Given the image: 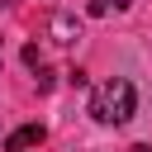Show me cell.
Here are the masks:
<instances>
[{
  "mask_svg": "<svg viewBox=\"0 0 152 152\" xmlns=\"http://www.w3.org/2000/svg\"><path fill=\"white\" fill-rule=\"evenodd\" d=\"M90 114H95V124H128V119L138 114V90H133V81H124V76L104 81V86L90 95Z\"/></svg>",
  "mask_w": 152,
  "mask_h": 152,
  "instance_id": "obj_1",
  "label": "cell"
},
{
  "mask_svg": "<svg viewBox=\"0 0 152 152\" xmlns=\"http://www.w3.org/2000/svg\"><path fill=\"white\" fill-rule=\"evenodd\" d=\"M43 138H48L43 124H24V128H14V133L5 138V152H28V147H38Z\"/></svg>",
  "mask_w": 152,
  "mask_h": 152,
  "instance_id": "obj_2",
  "label": "cell"
},
{
  "mask_svg": "<svg viewBox=\"0 0 152 152\" xmlns=\"http://www.w3.org/2000/svg\"><path fill=\"white\" fill-rule=\"evenodd\" d=\"M48 33H52L57 43H76V38H81V24H76L71 14H52V19H48Z\"/></svg>",
  "mask_w": 152,
  "mask_h": 152,
  "instance_id": "obj_3",
  "label": "cell"
},
{
  "mask_svg": "<svg viewBox=\"0 0 152 152\" xmlns=\"http://www.w3.org/2000/svg\"><path fill=\"white\" fill-rule=\"evenodd\" d=\"M109 10H128V0H90V14H109Z\"/></svg>",
  "mask_w": 152,
  "mask_h": 152,
  "instance_id": "obj_4",
  "label": "cell"
}]
</instances>
